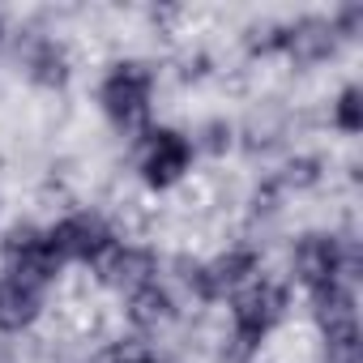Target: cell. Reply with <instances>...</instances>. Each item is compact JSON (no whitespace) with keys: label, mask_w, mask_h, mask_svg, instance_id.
Listing matches in <instances>:
<instances>
[{"label":"cell","mask_w":363,"mask_h":363,"mask_svg":"<svg viewBox=\"0 0 363 363\" xmlns=\"http://www.w3.org/2000/svg\"><path fill=\"white\" fill-rule=\"evenodd\" d=\"M286 128H291V107L282 99H252L244 120L235 124V145L248 158H265L286 141Z\"/></svg>","instance_id":"cell-3"},{"label":"cell","mask_w":363,"mask_h":363,"mask_svg":"<svg viewBox=\"0 0 363 363\" xmlns=\"http://www.w3.org/2000/svg\"><path fill=\"white\" fill-rule=\"evenodd\" d=\"M193 167V145L175 128H150L145 141H137V171L145 189H175Z\"/></svg>","instance_id":"cell-1"},{"label":"cell","mask_w":363,"mask_h":363,"mask_svg":"<svg viewBox=\"0 0 363 363\" xmlns=\"http://www.w3.org/2000/svg\"><path fill=\"white\" fill-rule=\"evenodd\" d=\"M333 56H337V39H333L329 18L308 13V18L286 22L282 60H286L291 69H316V65H325V60H333Z\"/></svg>","instance_id":"cell-4"},{"label":"cell","mask_w":363,"mask_h":363,"mask_svg":"<svg viewBox=\"0 0 363 363\" xmlns=\"http://www.w3.org/2000/svg\"><path fill=\"white\" fill-rule=\"evenodd\" d=\"M43 316V295L0 282V333H22Z\"/></svg>","instance_id":"cell-6"},{"label":"cell","mask_w":363,"mask_h":363,"mask_svg":"<svg viewBox=\"0 0 363 363\" xmlns=\"http://www.w3.org/2000/svg\"><path fill=\"white\" fill-rule=\"evenodd\" d=\"M124 320H128L133 329H141V333L158 337L162 329H171V325L179 320V312H175L171 295H167L158 282H150V286H141V291H133V295H128V303H124Z\"/></svg>","instance_id":"cell-5"},{"label":"cell","mask_w":363,"mask_h":363,"mask_svg":"<svg viewBox=\"0 0 363 363\" xmlns=\"http://www.w3.org/2000/svg\"><path fill=\"white\" fill-rule=\"evenodd\" d=\"M329 124H333L337 133H346V137H354V133L363 128V94H359L354 86L337 90V99L329 103Z\"/></svg>","instance_id":"cell-8"},{"label":"cell","mask_w":363,"mask_h":363,"mask_svg":"<svg viewBox=\"0 0 363 363\" xmlns=\"http://www.w3.org/2000/svg\"><path fill=\"white\" fill-rule=\"evenodd\" d=\"M107 240H111V231H107L103 214H90V210H73L69 218L52 223V231L43 235L48 252H52L60 265H69V261L86 265V261H90V257L107 244Z\"/></svg>","instance_id":"cell-2"},{"label":"cell","mask_w":363,"mask_h":363,"mask_svg":"<svg viewBox=\"0 0 363 363\" xmlns=\"http://www.w3.org/2000/svg\"><path fill=\"white\" fill-rule=\"evenodd\" d=\"M5 43H9V26H5V13H0V52H5Z\"/></svg>","instance_id":"cell-9"},{"label":"cell","mask_w":363,"mask_h":363,"mask_svg":"<svg viewBox=\"0 0 363 363\" xmlns=\"http://www.w3.org/2000/svg\"><path fill=\"white\" fill-rule=\"evenodd\" d=\"M193 150H201V154H210V158H227L231 150H235V124L227 120V116H206L197 128H193V141H189Z\"/></svg>","instance_id":"cell-7"}]
</instances>
